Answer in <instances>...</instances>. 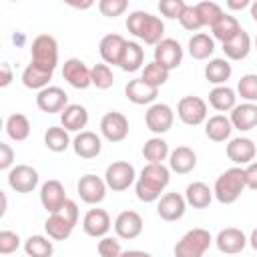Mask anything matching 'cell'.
Segmentation results:
<instances>
[{
  "label": "cell",
  "mask_w": 257,
  "mask_h": 257,
  "mask_svg": "<svg viewBox=\"0 0 257 257\" xmlns=\"http://www.w3.org/2000/svg\"><path fill=\"white\" fill-rule=\"evenodd\" d=\"M171 181V169L163 163H147L141 169V175L135 183L137 199L143 203H155L159 201Z\"/></svg>",
  "instance_id": "1"
},
{
  "label": "cell",
  "mask_w": 257,
  "mask_h": 257,
  "mask_svg": "<svg viewBox=\"0 0 257 257\" xmlns=\"http://www.w3.org/2000/svg\"><path fill=\"white\" fill-rule=\"evenodd\" d=\"M126 30L151 46H157L165 38V22L145 10H133L126 16Z\"/></svg>",
  "instance_id": "2"
},
{
  "label": "cell",
  "mask_w": 257,
  "mask_h": 257,
  "mask_svg": "<svg viewBox=\"0 0 257 257\" xmlns=\"http://www.w3.org/2000/svg\"><path fill=\"white\" fill-rule=\"evenodd\" d=\"M247 189L245 185V171L243 167H231L223 171L213 185V195L221 205H233L241 193Z\"/></svg>",
  "instance_id": "3"
},
{
  "label": "cell",
  "mask_w": 257,
  "mask_h": 257,
  "mask_svg": "<svg viewBox=\"0 0 257 257\" xmlns=\"http://www.w3.org/2000/svg\"><path fill=\"white\" fill-rule=\"evenodd\" d=\"M76 223H78V205L72 199H68L58 213L48 215V219L44 221L46 237H50L52 241H64L72 235Z\"/></svg>",
  "instance_id": "4"
},
{
  "label": "cell",
  "mask_w": 257,
  "mask_h": 257,
  "mask_svg": "<svg viewBox=\"0 0 257 257\" xmlns=\"http://www.w3.org/2000/svg\"><path fill=\"white\" fill-rule=\"evenodd\" d=\"M213 243H215V239L207 229L193 227L175 243L173 253H175V257H203Z\"/></svg>",
  "instance_id": "5"
},
{
  "label": "cell",
  "mask_w": 257,
  "mask_h": 257,
  "mask_svg": "<svg viewBox=\"0 0 257 257\" xmlns=\"http://www.w3.org/2000/svg\"><path fill=\"white\" fill-rule=\"evenodd\" d=\"M30 64L54 72L58 64V42L50 34H38L30 44Z\"/></svg>",
  "instance_id": "6"
},
{
  "label": "cell",
  "mask_w": 257,
  "mask_h": 257,
  "mask_svg": "<svg viewBox=\"0 0 257 257\" xmlns=\"http://www.w3.org/2000/svg\"><path fill=\"white\" fill-rule=\"evenodd\" d=\"M102 179H104V183H106V187H108L110 191L122 193V191H126L131 185L137 183V171H135V167H133L131 163H126V161H114V163H110V165L106 167Z\"/></svg>",
  "instance_id": "7"
},
{
  "label": "cell",
  "mask_w": 257,
  "mask_h": 257,
  "mask_svg": "<svg viewBox=\"0 0 257 257\" xmlns=\"http://www.w3.org/2000/svg\"><path fill=\"white\" fill-rule=\"evenodd\" d=\"M177 116L189 126H199L209 118V106L201 96L187 94L177 104Z\"/></svg>",
  "instance_id": "8"
},
{
  "label": "cell",
  "mask_w": 257,
  "mask_h": 257,
  "mask_svg": "<svg viewBox=\"0 0 257 257\" xmlns=\"http://www.w3.org/2000/svg\"><path fill=\"white\" fill-rule=\"evenodd\" d=\"M173 122H175V112H173V108L167 102H155L145 112V124H147V128L151 133L159 135V137L165 135V133H169L171 126H173Z\"/></svg>",
  "instance_id": "9"
},
{
  "label": "cell",
  "mask_w": 257,
  "mask_h": 257,
  "mask_svg": "<svg viewBox=\"0 0 257 257\" xmlns=\"http://www.w3.org/2000/svg\"><path fill=\"white\" fill-rule=\"evenodd\" d=\"M106 183L102 177L98 175H92V173H86L78 179L76 183V191H78V197L80 201H84L86 205H98L104 201L106 197Z\"/></svg>",
  "instance_id": "10"
},
{
  "label": "cell",
  "mask_w": 257,
  "mask_h": 257,
  "mask_svg": "<svg viewBox=\"0 0 257 257\" xmlns=\"http://www.w3.org/2000/svg\"><path fill=\"white\" fill-rule=\"evenodd\" d=\"M8 187L16 193H32L38 187V171L30 165H14L8 171Z\"/></svg>",
  "instance_id": "11"
},
{
  "label": "cell",
  "mask_w": 257,
  "mask_h": 257,
  "mask_svg": "<svg viewBox=\"0 0 257 257\" xmlns=\"http://www.w3.org/2000/svg\"><path fill=\"white\" fill-rule=\"evenodd\" d=\"M183 46L175 40V38H163L157 46H155V52H153V60L159 62L161 66H165L169 72L179 68L181 62H183Z\"/></svg>",
  "instance_id": "12"
},
{
  "label": "cell",
  "mask_w": 257,
  "mask_h": 257,
  "mask_svg": "<svg viewBox=\"0 0 257 257\" xmlns=\"http://www.w3.org/2000/svg\"><path fill=\"white\" fill-rule=\"evenodd\" d=\"M100 135L108 141V143H120L128 137V118L118 112V110H110L100 118Z\"/></svg>",
  "instance_id": "13"
},
{
  "label": "cell",
  "mask_w": 257,
  "mask_h": 257,
  "mask_svg": "<svg viewBox=\"0 0 257 257\" xmlns=\"http://www.w3.org/2000/svg\"><path fill=\"white\" fill-rule=\"evenodd\" d=\"M227 159L235 165V167H247L249 163L255 161L257 155V147L249 137H235L227 143Z\"/></svg>",
  "instance_id": "14"
},
{
  "label": "cell",
  "mask_w": 257,
  "mask_h": 257,
  "mask_svg": "<svg viewBox=\"0 0 257 257\" xmlns=\"http://www.w3.org/2000/svg\"><path fill=\"white\" fill-rule=\"evenodd\" d=\"M66 201H68V197H66L64 185L60 181L48 179L40 185V203H42V207L46 209L48 215L58 213L66 205Z\"/></svg>",
  "instance_id": "15"
},
{
  "label": "cell",
  "mask_w": 257,
  "mask_h": 257,
  "mask_svg": "<svg viewBox=\"0 0 257 257\" xmlns=\"http://www.w3.org/2000/svg\"><path fill=\"white\" fill-rule=\"evenodd\" d=\"M143 217L133 211V209H126V211H120L112 223L114 227V233L118 239H124V241H131V239H137L141 233H143Z\"/></svg>",
  "instance_id": "16"
},
{
  "label": "cell",
  "mask_w": 257,
  "mask_h": 257,
  "mask_svg": "<svg viewBox=\"0 0 257 257\" xmlns=\"http://www.w3.org/2000/svg\"><path fill=\"white\" fill-rule=\"evenodd\" d=\"M36 106L46 114L62 112L68 106V94L60 86H46L36 94Z\"/></svg>",
  "instance_id": "17"
},
{
  "label": "cell",
  "mask_w": 257,
  "mask_h": 257,
  "mask_svg": "<svg viewBox=\"0 0 257 257\" xmlns=\"http://www.w3.org/2000/svg\"><path fill=\"white\" fill-rule=\"evenodd\" d=\"M247 243H249V237L241 229H237V227H225L215 237L217 249L221 253H225V255H237V253H241L247 247Z\"/></svg>",
  "instance_id": "18"
},
{
  "label": "cell",
  "mask_w": 257,
  "mask_h": 257,
  "mask_svg": "<svg viewBox=\"0 0 257 257\" xmlns=\"http://www.w3.org/2000/svg\"><path fill=\"white\" fill-rule=\"evenodd\" d=\"M187 211V201H185V195L181 193H165L159 201H157V215L163 219V221H179L183 219Z\"/></svg>",
  "instance_id": "19"
},
{
  "label": "cell",
  "mask_w": 257,
  "mask_h": 257,
  "mask_svg": "<svg viewBox=\"0 0 257 257\" xmlns=\"http://www.w3.org/2000/svg\"><path fill=\"white\" fill-rule=\"evenodd\" d=\"M62 78L78 90H84L92 84L90 80V68L80 60V58H68L62 64Z\"/></svg>",
  "instance_id": "20"
},
{
  "label": "cell",
  "mask_w": 257,
  "mask_h": 257,
  "mask_svg": "<svg viewBox=\"0 0 257 257\" xmlns=\"http://www.w3.org/2000/svg\"><path fill=\"white\" fill-rule=\"evenodd\" d=\"M110 215L104 211V209H88L86 215L82 217V229L88 237H94V239H102L108 235L110 231Z\"/></svg>",
  "instance_id": "21"
},
{
  "label": "cell",
  "mask_w": 257,
  "mask_h": 257,
  "mask_svg": "<svg viewBox=\"0 0 257 257\" xmlns=\"http://www.w3.org/2000/svg\"><path fill=\"white\" fill-rule=\"evenodd\" d=\"M72 151L80 159H96L102 151V141L92 131H82L72 139Z\"/></svg>",
  "instance_id": "22"
},
{
  "label": "cell",
  "mask_w": 257,
  "mask_h": 257,
  "mask_svg": "<svg viewBox=\"0 0 257 257\" xmlns=\"http://www.w3.org/2000/svg\"><path fill=\"white\" fill-rule=\"evenodd\" d=\"M124 94L133 104H155L157 96H159V88L147 84L143 78H133L126 82L124 86Z\"/></svg>",
  "instance_id": "23"
},
{
  "label": "cell",
  "mask_w": 257,
  "mask_h": 257,
  "mask_svg": "<svg viewBox=\"0 0 257 257\" xmlns=\"http://www.w3.org/2000/svg\"><path fill=\"white\" fill-rule=\"evenodd\" d=\"M126 46V40L120 36V34H106L100 38L98 42V52H100V58L104 64H112V66H118L120 62V56H122V50Z\"/></svg>",
  "instance_id": "24"
},
{
  "label": "cell",
  "mask_w": 257,
  "mask_h": 257,
  "mask_svg": "<svg viewBox=\"0 0 257 257\" xmlns=\"http://www.w3.org/2000/svg\"><path fill=\"white\" fill-rule=\"evenodd\" d=\"M229 120H231L233 128H237L241 133L253 131L257 126V104L255 102H241V104H237L231 110Z\"/></svg>",
  "instance_id": "25"
},
{
  "label": "cell",
  "mask_w": 257,
  "mask_h": 257,
  "mask_svg": "<svg viewBox=\"0 0 257 257\" xmlns=\"http://www.w3.org/2000/svg\"><path fill=\"white\" fill-rule=\"evenodd\" d=\"M88 124V110L82 104H68L60 112V126H64L68 133H82Z\"/></svg>",
  "instance_id": "26"
},
{
  "label": "cell",
  "mask_w": 257,
  "mask_h": 257,
  "mask_svg": "<svg viewBox=\"0 0 257 257\" xmlns=\"http://www.w3.org/2000/svg\"><path fill=\"white\" fill-rule=\"evenodd\" d=\"M231 133H233V124L225 114H213L205 120V137L213 143L231 141Z\"/></svg>",
  "instance_id": "27"
},
{
  "label": "cell",
  "mask_w": 257,
  "mask_h": 257,
  "mask_svg": "<svg viewBox=\"0 0 257 257\" xmlns=\"http://www.w3.org/2000/svg\"><path fill=\"white\" fill-rule=\"evenodd\" d=\"M197 167V153L191 147H177L169 155V169L177 175H187Z\"/></svg>",
  "instance_id": "28"
},
{
  "label": "cell",
  "mask_w": 257,
  "mask_h": 257,
  "mask_svg": "<svg viewBox=\"0 0 257 257\" xmlns=\"http://www.w3.org/2000/svg\"><path fill=\"white\" fill-rule=\"evenodd\" d=\"M213 189L203 181H193L185 189V201L193 209H207L213 201Z\"/></svg>",
  "instance_id": "29"
},
{
  "label": "cell",
  "mask_w": 257,
  "mask_h": 257,
  "mask_svg": "<svg viewBox=\"0 0 257 257\" xmlns=\"http://www.w3.org/2000/svg\"><path fill=\"white\" fill-rule=\"evenodd\" d=\"M223 52L227 60H243L251 52V36L247 30H239L229 42L223 44Z\"/></svg>",
  "instance_id": "30"
},
{
  "label": "cell",
  "mask_w": 257,
  "mask_h": 257,
  "mask_svg": "<svg viewBox=\"0 0 257 257\" xmlns=\"http://www.w3.org/2000/svg\"><path fill=\"white\" fill-rule=\"evenodd\" d=\"M209 104L219 112H231L237 106V92L227 84L213 86L209 92Z\"/></svg>",
  "instance_id": "31"
},
{
  "label": "cell",
  "mask_w": 257,
  "mask_h": 257,
  "mask_svg": "<svg viewBox=\"0 0 257 257\" xmlns=\"http://www.w3.org/2000/svg\"><path fill=\"white\" fill-rule=\"evenodd\" d=\"M145 64V48L139 44V42H133V40H126V46L122 50V56H120V70L124 72H137L141 70Z\"/></svg>",
  "instance_id": "32"
},
{
  "label": "cell",
  "mask_w": 257,
  "mask_h": 257,
  "mask_svg": "<svg viewBox=\"0 0 257 257\" xmlns=\"http://www.w3.org/2000/svg\"><path fill=\"white\" fill-rule=\"evenodd\" d=\"M231 74H233V66H231V62L227 58H211L205 64V78L215 86L227 84Z\"/></svg>",
  "instance_id": "33"
},
{
  "label": "cell",
  "mask_w": 257,
  "mask_h": 257,
  "mask_svg": "<svg viewBox=\"0 0 257 257\" xmlns=\"http://www.w3.org/2000/svg\"><path fill=\"white\" fill-rule=\"evenodd\" d=\"M239 30H241L239 20H237L233 14H229V12H223V14H221V18L211 26L213 40H219L221 44L229 42V40H231Z\"/></svg>",
  "instance_id": "34"
},
{
  "label": "cell",
  "mask_w": 257,
  "mask_h": 257,
  "mask_svg": "<svg viewBox=\"0 0 257 257\" xmlns=\"http://www.w3.org/2000/svg\"><path fill=\"white\" fill-rule=\"evenodd\" d=\"M187 48H189V54L195 60H207L215 52V40H213V36H209L205 32H197V34L191 36Z\"/></svg>",
  "instance_id": "35"
},
{
  "label": "cell",
  "mask_w": 257,
  "mask_h": 257,
  "mask_svg": "<svg viewBox=\"0 0 257 257\" xmlns=\"http://www.w3.org/2000/svg\"><path fill=\"white\" fill-rule=\"evenodd\" d=\"M44 147L52 153H64L68 147H72V141H70V133L64 128V126H48L46 133H44Z\"/></svg>",
  "instance_id": "36"
},
{
  "label": "cell",
  "mask_w": 257,
  "mask_h": 257,
  "mask_svg": "<svg viewBox=\"0 0 257 257\" xmlns=\"http://www.w3.org/2000/svg\"><path fill=\"white\" fill-rule=\"evenodd\" d=\"M52 74L54 72H48V70H42L34 64H28L24 70H22V84L30 90H42L46 86H50L48 82L52 80Z\"/></svg>",
  "instance_id": "37"
},
{
  "label": "cell",
  "mask_w": 257,
  "mask_h": 257,
  "mask_svg": "<svg viewBox=\"0 0 257 257\" xmlns=\"http://www.w3.org/2000/svg\"><path fill=\"white\" fill-rule=\"evenodd\" d=\"M6 135H8L12 141H16V143L26 141L28 135H30V120H28V116L22 114V112L10 114V116L6 118Z\"/></svg>",
  "instance_id": "38"
},
{
  "label": "cell",
  "mask_w": 257,
  "mask_h": 257,
  "mask_svg": "<svg viewBox=\"0 0 257 257\" xmlns=\"http://www.w3.org/2000/svg\"><path fill=\"white\" fill-rule=\"evenodd\" d=\"M169 155H171L169 143L165 139H161V137H151L143 145V157L149 163H163V161L169 159Z\"/></svg>",
  "instance_id": "39"
},
{
  "label": "cell",
  "mask_w": 257,
  "mask_h": 257,
  "mask_svg": "<svg viewBox=\"0 0 257 257\" xmlns=\"http://www.w3.org/2000/svg\"><path fill=\"white\" fill-rule=\"evenodd\" d=\"M24 253L26 257H52L54 253L52 239L44 235H30L24 241Z\"/></svg>",
  "instance_id": "40"
},
{
  "label": "cell",
  "mask_w": 257,
  "mask_h": 257,
  "mask_svg": "<svg viewBox=\"0 0 257 257\" xmlns=\"http://www.w3.org/2000/svg\"><path fill=\"white\" fill-rule=\"evenodd\" d=\"M169 70L165 68V66H161L159 62H149V64H145L143 66V74H141V78L147 82V84H151V86H157V88H161L167 80H169Z\"/></svg>",
  "instance_id": "41"
},
{
  "label": "cell",
  "mask_w": 257,
  "mask_h": 257,
  "mask_svg": "<svg viewBox=\"0 0 257 257\" xmlns=\"http://www.w3.org/2000/svg\"><path fill=\"white\" fill-rule=\"evenodd\" d=\"M90 80H92V86H96L98 90H106L114 84V74L108 64L98 62L90 68Z\"/></svg>",
  "instance_id": "42"
},
{
  "label": "cell",
  "mask_w": 257,
  "mask_h": 257,
  "mask_svg": "<svg viewBox=\"0 0 257 257\" xmlns=\"http://www.w3.org/2000/svg\"><path fill=\"white\" fill-rule=\"evenodd\" d=\"M237 94L245 102H255L257 104V74H253V72L243 74L237 82Z\"/></svg>",
  "instance_id": "43"
},
{
  "label": "cell",
  "mask_w": 257,
  "mask_h": 257,
  "mask_svg": "<svg viewBox=\"0 0 257 257\" xmlns=\"http://www.w3.org/2000/svg\"><path fill=\"white\" fill-rule=\"evenodd\" d=\"M195 6H197V12H199L203 24L209 26V28H211V26L221 18V14H223V8H221L217 2H213V0H203V2H197Z\"/></svg>",
  "instance_id": "44"
},
{
  "label": "cell",
  "mask_w": 257,
  "mask_h": 257,
  "mask_svg": "<svg viewBox=\"0 0 257 257\" xmlns=\"http://www.w3.org/2000/svg\"><path fill=\"white\" fill-rule=\"evenodd\" d=\"M179 22H181V26L185 30H191V32H197V30H201L205 26L203 20H201V16H199V12H197V6L195 4H187L185 6Z\"/></svg>",
  "instance_id": "45"
},
{
  "label": "cell",
  "mask_w": 257,
  "mask_h": 257,
  "mask_svg": "<svg viewBox=\"0 0 257 257\" xmlns=\"http://www.w3.org/2000/svg\"><path fill=\"white\" fill-rule=\"evenodd\" d=\"M96 251H98V257H120L122 255V247H120L118 237H108V235L98 239Z\"/></svg>",
  "instance_id": "46"
},
{
  "label": "cell",
  "mask_w": 257,
  "mask_h": 257,
  "mask_svg": "<svg viewBox=\"0 0 257 257\" xmlns=\"http://www.w3.org/2000/svg\"><path fill=\"white\" fill-rule=\"evenodd\" d=\"M98 10L106 18H116V16H122L128 10V2L126 0H100Z\"/></svg>",
  "instance_id": "47"
},
{
  "label": "cell",
  "mask_w": 257,
  "mask_h": 257,
  "mask_svg": "<svg viewBox=\"0 0 257 257\" xmlns=\"http://www.w3.org/2000/svg\"><path fill=\"white\" fill-rule=\"evenodd\" d=\"M185 6H187L185 0H161L159 2L161 14L167 16V18H171V20H179L181 14H183V10H185Z\"/></svg>",
  "instance_id": "48"
},
{
  "label": "cell",
  "mask_w": 257,
  "mask_h": 257,
  "mask_svg": "<svg viewBox=\"0 0 257 257\" xmlns=\"http://www.w3.org/2000/svg\"><path fill=\"white\" fill-rule=\"evenodd\" d=\"M18 247H20V237H18V233H14V231H10V229L0 231V255H10V253H14Z\"/></svg>",
  "instance_id": "49"
},
{
  "label": "cell",
  "mask_w": 257,
  "mask_h": 257,
  "mask_svg": "<svg viewBox=\"0 0 257 257\" xmlns=\"http://www.w3.org/2000/svg\"><path fill=\"white\" fill-rule=\"evenodd\" d=\"M14 165V151L8 143H0V171H10Z\"/></svg>",
  "instance_id": "50"
},
{
  "label": "cell",
  "mask_w": 257,
  "mask_h": 257,
  "mask_svg": "<svg viewBox=\"0 0 257 257\" xmlns=\"http://www.w3.org/2000/svg\"><path fill=\"white\" fill-rule=\"evenodd\" d=\"M243 171H245V185H247V189L257 191V161H253L247 167H243Z\"/></svg>",
  "instance_id": "51"
},
{
  "label": "cell",
  "mask_w": 257,
  "mask_h": 257,
  "mask_svg": "<svg viewBox=\"0 0 257 257\" xmlns=\"http://www.w3.org/2000/svg\"><path fill=\"white\" fill-rule=\"evenodd\" d=\"M12 80H14L12 66H10L8 62H2V64H0V86H2V88H6Z\"/></svg>",
  "instance_id": "52"
},
{
  "label": "cell",
  "mask_w": 257,
  "mask_h": 257,
  "mask_svg": "<svg viewBox=\"0 0 257 257\" xmlns=\"http://www.w3.org/2000/svg\"><path fill=\"white\" fill-rule=\"evenodd\" d=\"M247 6H251L249 0H227V8L229 10H243Z\"/></svg>",
  "instance_id": "53"
},
{
  "label": "cell",
  "mask_w": 257,
  "mask_h": 257,
  "mask_svg": "<svg viewBox=\"0 0 257 257\" xmlns=\"http://www.w3.org/2000/svg\"><path fill=\"white\" fill-rule=\"evenodd\" d=\"M120 257H153V255L147 251H141V249H128V251H122Z\"/></svg>",
  "instance_id": "54"
},
{
  "label": "cell",
  "mask_w": 257,
  "mask_h": 257,
  "mask_svg": "<svg viewBox=\"0 0 257 257\" xmlns=\"http://www.w3.org/2000/svg\"><path fill=\"white\" fill-rule=\"evenodd\" d=\"M249 245L257 251V227H255V229L251 231V235H249Z\"/></svg>",
  "instance_id": "55"
},
{
  "label": "cell",
  "mask_w": 257,
  "mask_h": 257,
  "mask_svg": "<svg viewBox=\"0 0 257 257\" xmlns=\"http://www.w3.org/2000/svg\"><path fill=\"white\" fill-rule=\"evenodd\" d=\"M249 14H251V18L257 22V0L251 2V6H249Z\"/></svg>",
  "instance_id": "56"
},
{
  "label": "cell",
  "mask_w": 257,
  "mask_h": 257,
  "mask_svg": "<svg viewBox=\"0 0 257 257\" xmlns=\"http://www.w3.org/2000/svg\"><path fill=\"white\" fill-rule=\"evenodd\" d=\"M6 207H8V201H6V195L2 193V215L6 213Z\"/></svg>",
  "instance_id": "57"
},
{
  "label": "cell",
  "mask_w": 257,
  "mask_h": 257,
  "mask_svg": "<svg viewBox=\"0 0 257 257\" xmlns=\"http://www.w3.org/2000/svg\"><path fill=\"white\" fill-rule=\"evenodd\" d=\"M253 44H255V48H257V36H255V42H253Z\"/></svg>",
  "instance_id": "58"
}]
</instances>
